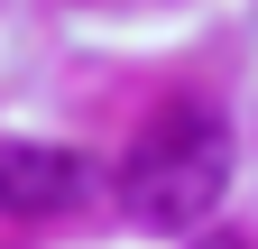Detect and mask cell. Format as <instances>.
<instances>
[{
  "label": "cell",
  "mask_w": 258,
  "mask_h": 249,
  "mask_svg": "<svg viewBox=\"0 0 258 249\" xmlns=\"http://www.w3.org/2000/svg\"><path fill=\"white\" fill-rule=\"evenodd\" d=\"M221 194H231V130L212 111H194V102H166L139 130L129 166H120L129 222L139 231H194V222H212Z\"/></svg>",
  "instance_id": "cell-1"
},
{
  "label": "cell",
  "mask_w": 258,
  "mask_h": 249,
  "mask_svg": "<svg viewBox=\"0 0 258 249\" xmlns=\"http://www.w3.org/2000/svg\"><path fill=\"white\" fill-rule=\"evenodd\" d=\"M74 203H83V157L37 148V139H0V212L10 222H46Z\"/></svg>",
  "instance_id": "cell-2"
},
{
  "label": "cell",
  "mask_w": 258,
  "mask_h": 249,
  "mask_svg": "<svg viewBox=\"0 0 258 249\" xmlns=\"http://www.w3.org/2000/svg\"><path fill=\"white\" fill-rule=\"evenodd\" d=\"M194 249H249V240H231V231H212V240H194Z\"/></svg>",
  "instance_id": "cell-3"
}]
</instances>
